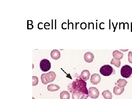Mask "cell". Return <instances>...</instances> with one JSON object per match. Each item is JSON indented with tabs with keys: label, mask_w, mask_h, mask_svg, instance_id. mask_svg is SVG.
Segmentation results:
<instances>
[{
	"label": "cell",
	"mask_w": 132,
	"mask_h": 99,
	"mask_svg": "<svg viewBox=\"0 0 132 99\" xmlns=\"http://www.w3.org/2000/svg\"><path fill=\"white\" fill-rule=\"evenodd\" d=\"M68 89L69 92L71 93L77 91L89 95V91L87 88L86 82L80 76L69 84Z\"/></svg>",
	"instance_id": "6da1fadb"
},
{
	"label": "cell",
	"mask_w": 132,
	"mask_h": 99,
	"mask_svg": "<svg viewBox=\"0 0 132 99\" xmlns=\"http://www.w3.org/2000/svg\"><path fill=\"white\" fill-rule=\"evenodd\" d=\"M117 84L118 86L120 88H123L125 87L127 83V81L124 79H119L117 81Z\"/></svg>",
	"instance_id": "9a60e30c"
},
{
	"label": "cell",
	"mask_w": 132,
	"mask_h": 99,
	"mask_svg": "<svg viewBox=\"0 0 132 99\" xmlns=\"http://www.w3.org/2000/svg\"><path fill=\"white\" fill-rule=\"evenodd\" d=\"M120 50H121V51H123V52H126V51H128V50H121V49H120Z\"/></svg>",
	"instance_id": "44dd1931"
},
{
	"label": "cell",
	"mask_w": 132,
	"mask_h": 99,
	"mask_svg": "<svg viewBox=\"0 0 132 99\" xmlns=\"http://www.w3.org/2000/svg\"><path fill=\"white\" fill-rule=\"evenodd\" d=\"M100 92L98 89L96 87H90L89 90V96L91 98L95 99L98 97Z\"/></svg>",
	"instance_id": "8992f818"
},
{
	"label": "cell",
	"mask_w": 132,
	"mask_h": 99,
	"mask_svg": "<svg viewBox=\"0 0 132 99\" xmlns=\"http://www.w3.org/2000/svg\"><path fill=\"white\" fill-rule=\"evenodd\" d=\"M110 63L119 68L121 65V61L120 60H116L114 58H113L110 62Z\"/></svg>",
	"instance_id": "ac0fdd59"
},
{
	"label": "cell",
	"mask_w": 132,
	"mask_h": 99,
	"mask_svg": "<svg viewBox=\"0 0 132 99\" xmlns=\"http://www.w3.org/2000/svg\"><path fill=\"white\" fill-rule=\"evenodd\" d=\"M121 76L125 78H129L132 74V68L128 65L123 66L120 71Z\"/></svg>",
	"instance_id": "277c9868"
},
{
	"label": "cell",
	"mask_w": 132,
	"mask_h": 99,
	"mask_svg": "<svg viewBox=\"0 0 132 99\" xmlns=\"http://www.w3.org/2000/svg\"><path fill=\"white\" fill-rule=\"evenodd\" d=\"M84 58L86 62L91 63L93 61L94 57L92 53L87 52L84 55Z\"/></svg>",
	"instance_id": "9c48e42d"
},
{
	"label": "cell",
	"mask_w": 132,
	"mask_h": 99,
	"mask_svg": "<svg viewBox=\"0 0 132 99\" xmlns=\"http://www.w3.org/2000/svg\"><path fill=\"white\" fill-rule=\"evenodd\" d=\"M101 79V76L99 74L96 73L93 74L91 77V82L94 85H98L100 82Z\"/></svg>",
	"instance_id": "ba28073f"
},
{
	"label": "cell",
	"mask_w": 132,
	"mask_h": 99,
	"mask_svg": "<svg viewBox=\"0 0 132 99\" xmlns=\"http://www.w3.org/2000/svg\"><path fill=\"white\" fill-rule=\"evenodd\" d=\"M90 73L89 71L87 70H84L81 72L80 77L81 79L85 81H87L90 78Z\"/></svg>",
	"instance_id": "8fae6325"
},
{
	"label": "cell",
	"mask_w": 132,
	"mask_h": 99,
	"mask_svg": "<svg viewBox=\"0 0 132 99\" xmlns=\"http://www.w3.org/2000/svg\"><path fill=\"white\" fill-rule=\"evenodd\" d=\"M102 95L105 99H112V93L108 90H106L102 92Z\"/></svg>",
	"instance_id": "2e32d148"
},
{
	"label": "cell",
	"mask_w": 132,
	"mask_h": 99,
	"mask_svg": "<svg viewBox=\"0 0 132 99\" xmlns=\"http://www.w3.org/2000/svg\"><path fill=\"white\" fill-rule=\"evenodd\" d=\"M60 96L61 99H69L70 94L68 91H63L60 93Z\"/></svg>",
	"instance_id": "e0dca14e"
},
{
	"label": "cell",
	"mask_w": 132,
	"mask_h": 99,
	"mask_svg": "<svg viewBox=\"0 0 132 99\" xmlns=\"http://www.w3.org/2000/svg\"><path fill=\"white\" fill-rule=\"evenodd\" d=\"M60 87L59 86L55 84H51L48 85L47 86V90L50 91H56L60 89Z\"/></svg>",
	"instance_id": "4fadbf2b"
},
{
	"label": "cell",
	"mask_w": 132,
	"mask_h": 99,
	"mask_svg": "<svg viewBox=\"0 0 132 99\" xmlns=\"http://www.w3.org/2000/svg\"><path fill=\"white\" fill-rule=\"evenodd\" d=\"M113 56L114 58L116 60H120L123 57L124 54L123 53L118 50H116L113 52Z\"/></svg>",
	"instance_id": "7c38bea8"
},
{
	"label": "cell",
	"mask_w": 132,
	"mask_h": 99,
	"mask_svg": "<svg viewBox=\"0 0 132 99\" xmlns=\"http://www.w3.org/2000/svg\"><path fill=\"white\" fill-rule=\"evenodd\" d=\"M128 60L130 63H132V52H129L128 53Z\"/></svg>",
	"instance_id": "ffe728a7"
},
{
	"label": "cell",
	"mask_w": 132,
	"mask_h": 99,
	"mask_svg": "<svg viewBox=\"0 0 132 99\" xmlns=\"http://www.w3.org/2000/svg\"><path fill=\"white\" fill-rule=\"evenodd\" d=\"M89 95L83 92L79 91H74L73 92L72 99H87L89 97Z\"/></svg>",
	"instance_id": "52a82bcc"
},
{
	"label": "cell",
	"mask_w": 132,
	"mask_h": 99,
	"mask_svg": "<svg viewBox=\"0 0 132 99\" xmlns=\"http://www.w3.org/2000/svg\"><path fill=\"white\" fill-rule=\"evenodd\" d=\"M56 77V73L53 71H50L47 73L42 74L41 80L43 84L47 85L49 82H53Z\"/></svg>",
	"instance_id": "7a4b0ae2"
},
{
	"label": "cell",
	"mask_w": 132,
	"mask_h": 99,
	"mask_svg": "<svg viewBox=\"0 0 132 99\" xmlns=\"http://www.w3.org/2000/svg\"><path fill=\"white\" fill-rule=\"evenodd\" d=\"M32 99H35V98H34V97H33Z\"/></svg>",
	"instance_id": "7402d4cb"
},
{
	"label": "cell",
	"mask_w": 132,
	"mask_h": 99,
	"mask_svg": "<svg viewBox=\"0 0 132 99\" xmlns=\"http://www.w3.org/2000/svg\"><path fill=\"white\" fill-rule=\"evenodd\" d=\"M100 71L102 75L105 76H108L115 73V70L109 65L102 66L100 69Z\"/></svg>",
	"instance_id": "3957f363"
},
{
	"label": "cell",
	"mask_w": 132,
	"mask_h": 99,
	"mask_svg": "<svg viewBox=\"0 0 132 99\" xmlns=\"http://www.w3.org/2000/svg\"><path fill=\"white\" fill-rule=\"evenodd\" d=\"M40 69L44 72L48 71L51 69V63L47 59H42L40 63Z\"/></svg>",
	"instance_id": "5b68a950"
},
{
	"label": "cell",
	"mask_w": 132,
	"mask_h": 99,
	"mask_svg": "<svg viewBox=\"0 0 132 99\" xmlns=\"http://www.w3.org/2000/svg\"><path fill=\"white\" fill-rule=\"evenodd\" d=\"M50 55L52 59L54 60H57L61 57V53L58 50H53L51 52Z\"/></svg>",
	"instance_id": "30bf717a"
},
{
	"label": "cell",
	"mask_w": 132,
	"mask_h": 99,
	"mask_svg": "<svg viewBox=\"0 0 132 99\" xmlns=\"http://www.w3.org/2000/svg\"><path fill=\"white\" fill-rule=\"evenodd\" d=\"M124 90V88H120L117 86H115L114 87L113 91L114 93L116 95H120L122 94Z\"/></svg>",
	"instance_id": "5bb4252c"
},
{
	"label": "cell",
	"mask_w": 132,
	"mask_h": 99,
	"mask_svg": "<svg viewBox=\"0 0 132 99\" xmlns=\"http://www.w3.org/2000/svg\"><path fill=\"white\" fill-rule=\"evenodd\" d=\"M38 78L36 76H32V86H36L38 83Z\"/></svg>",
	"instance_id": "d6986e66"
}]
</instances>
